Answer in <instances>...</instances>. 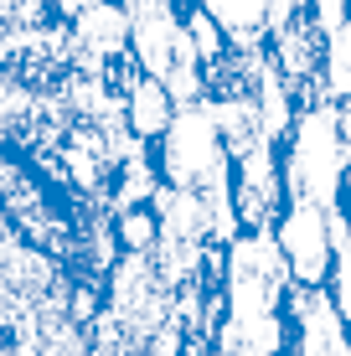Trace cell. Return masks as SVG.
Masks as SVG:
<instances>
[{
	"label": "cell",
	"mask_w": 351,
	"mask_h": 356,
	"mask_svg": "<svg viewBox=\"0 0 351 356\" xmlns=\"http://www.w3.org/2000/svg\"><path fill=\"white\" fill-rule=\"evenodd\" d=\"M269 238H274V253H279L289 284H295V289H325V274H331V259H336L331 207L295 202V196H289L284 212L274 217Z\"/></svg>",
	"instance_id": "cell-3"
},
{
	"label": "cell",
	"mask_w": 351,
	"mask_h": 356,
	"mask_svg": "<svg viewBox=\"0 0 351 356\" xmlns=\"http://www.w3.org/2000/svg\"><path fill=\"white\" fill-rule=\"evenodd\" d=\"M331 238H336V259H331V274H325V300L341 315V325L351 330V232L336 207H331Z\"/></svg>",
	"instance_id": "cell-6"
},
{
	"label": "cell",
	"mask_w": 351,
	"mask_h": 356,
	"mask_svg": "<svg viewBox=\"0 0 351 356\" xmlns=\"http://www.w3.org/2000/svg\"><path fill=\"white\" fill-rule=\"evenodd\" d=\"M227 202H233V222L238 232H269L274 217L284 212L289 191H284V165H279V145L259 140L243 155H233V176H227Z\"/></svg>",
	"instance_id": "cell-4"
},
{
	"label": "cell",
	"mask_w": 351,
	"mask_h": 356,
	"mask_svg": "<svg viewBox=\"0 0 351 356\" xmlns=\"http://www.w3.org/2000/svg\"><path fill=\"white\" fill-rule=\"evenodd\" d=\"M108 232H114V248L124 259H155V248H161L155 207H119V212H108Z\"/></svg>",
	"instance_id": "cell-5"
},
{
	"label": "cell",
	"mask_w": 351,
	"mask_h": 356,
	"mask_svg": "<svg viewBox=\"0 0 351 356\" xmlns=\"http://www.w3.org/2000/svg\"><path fill=\"white\" fill-rule=\"evenodd\" d=\"M279 165H284V191L295 202H320V207L341 202V186L351 176V150L336 134L331 104H310L295 114L279 145Z\"/></svg>",
	"instance_id": "cell-2"
},
{
	"label": "cell",
	"mask_w": 351,
	"mask_h": 356,
	"mask_svg": "<svg viewBox=\"0 0 351 356\" xmlns=\"http://www.w3.org/2000/svg\"><path fill=\"white\" fill-rule=\"evenodd\" d=\"M150 165L155 181L165 191H191V196H227V176H233V161H227L222 129H217L207 98L202 104L176 108L171 129L150 145Z\"/></svg>",
	"instance_id": "cell-1"
}]
</instances>
